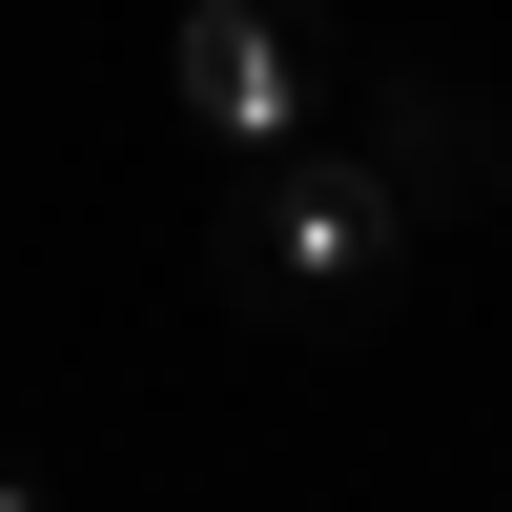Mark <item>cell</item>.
Wrapping results in <instances>:
<instances>
[{
	"label": "cell",
	"instance_id": "cell-2",
	"mask_svg": "<svg viewBox=\"0 0 512 512\" xmlns=\"http://www.w3.org/2000/svg\"><path fill=\"white\" fill-rule=\"evenodd\" d=\"M328 82H349V0H185L164 21V103L205 123V144H308Z\"/></svg>",
	"mask_w": 512,
	"mask_h": 512
},
{
	"label": "cell",
	"instance_id": "cell-4",
	"mask_svg": "<svg viewBox=\"0 0 512 512\" xmlns=\"http://www.w3.org/2000/svg\"><path fill=\"white\" fill-rule=\"evenodd\" d=\"M0 512H62V492H41V472H21V451H0Z\"/></svg>",
	"mask_w": 512,
	"mask_h": 512
},
{
	"label": "cell",
	"instance_id": "cell-3",
	"mask_svg": "<svg viewBox=\"0 0 512 512\" xmlns=\"http://www.w3.org/2000/svg\"><path fill=\"white\" fill-rule=\"evenodd\" d=\"M369 164H390L410 226H492L512 205V103L472 62H431V41H390V62H369Z\"/></svg>",
	"mask_w": 512,
	"mask_h": 512
},
{
	"label": "cell",
	"instance_id": "cell-1",
	"mask_svg": "<svg viewBox=\"0 0 512 512\" xmlns=\"http://www.w3.org/2000/svg\"><path fill=\"white\" fill-rule=\"evenodd\" d=\"M390 267H410V205L369 144H246L226 205H205V308L226 328H349Z\"/></svg>",
	"mask_w": 512,
	"mask_h": 512
}]
</instances>
